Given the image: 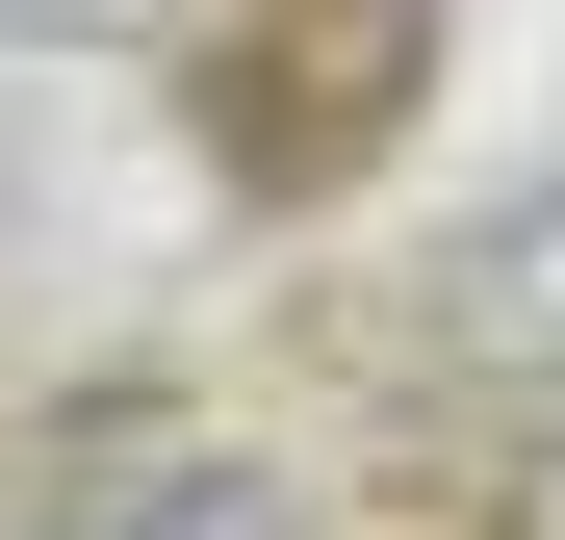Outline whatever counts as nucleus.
Here are the masks:
<instances>
[{"label": "nucleus", "mask_w": 565, "mask_h": 540, "mask_svg": "<svg viewBox=\"0 0 565 540\" xmlns=\"http://www.w3.org/2000/svg\"><path fill=\"white\" fill-rule=\"evenodd\" d=\"M26 52H129V27H180V0H0Z\"/></svg>", "instance_id": "nucleus-3"}, {"label": "nucleus", "mask_w": 565, "mask_h": 540, "mask_svg": "<svg viewBox=\"0 0 565 540\" xmlns=\"http://www.w3.org/2000/svg\"><path fill=\"white\" fill-rule=\"evenodd\" d=\"M412 387L565 464V180H540V207H489V232L412 284Z\"/></svg>", "instance_id": "nucleus-1"}, {"label": "nucleus", "mask_w": 565, "mask_h": 540, "mask_svg": "<svg viewBox=\"0 0 565 540\" xmlns=\"http://www.w3.org/2000/svg\"><path fill=\"white\" fill-rule=\"evenodd\" d=\"M52 540H309V489H282L257 437H154V464H129V489H77Z\"/></svg>", "instance_id": "nucleus-2"}, {"label": "nucleus", "mask_w": 565, "mask_h": 540, "mask_svg": "<svg viewBox=\"0 0 565 540\" xmlns=\"http://www.w3.org/2000/svg\"><path fill=\"white\" fill-rule=\"evenodd\" d=\"M514 540H565V464H540V489H514Z\"/></svg>", "instance_id": "nucleus-4"}]
</instances>
